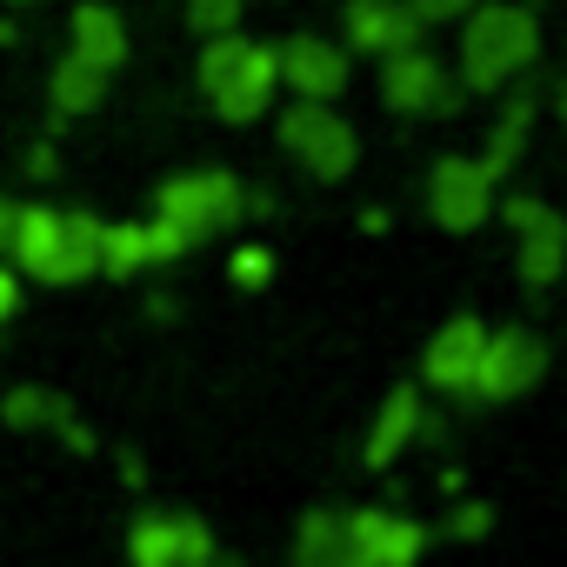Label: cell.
I'll list each match as a JSON object with an SVG mask.
<instances>
[{
  "label": "cell",
  "mask_w": 567,
  "mask_h": 567,
  "mask_svg": "<svg viewBox=\"0 0 567 567\" xmlns=\"http://www.w3.org/2000/svg\"><path fill=\"white\" fill-rule=\"evenodd\" d=\"M8 260L41 288H81L101 274V214H61V207H21Z\"/></svg>",
  "instance_id": "cell-1"
},
{
  "label": "cell",
  "mask_w": 567,
  "mask_h": 567,
  "mask_svg": "<svg viewBox=\"0 0 567 567\" xmlns=\"http://www.w3.org/2000/svg\"><path fill=\"white\" fill-rule=\"evenodd\" d=\"M461 87L467 94H494L507 81H520L540 61V21L520 0H481V8L461 14Z\"/></svg>",
  "instance_id": "cell-2"
},
{
  "label": "cell",
  "mask_w": 567,
  "mask_h": 567,
  "mask_svg": "<svg viewBox=\"0 0 567 567\" xmlns=\"http://www.w3.org/2000/svg\"><path fill=\"white\" fill-rule=\"evenodd\" d=\"M154 214H161V220H174V227L200 247V240H214V234L240 227V214H247V187H240L227 167H194V174L161 181Z\"/></svg>",
  "instance_id": "cell-3"
},
{
  "label": "cell",
  "mask_w": 567,
  "mask_h": 567,
  "mask_svg": "<svg viewBox=\"0 0 567 567\" xmlns=\"http://www.w3.org/2000/svg\"><path fill=\"white\" fill-rule=\"evenodd\" d=\"M547 341L534 328H487V348H481V368H474V394L467 408H507V401H527L540 381H547Z\"/></svg>",
  "instance_id": "cell-4"
},
{
  "label": "cell",
  "mask_w": 567,
  "mask_h": 567,
  "mask_svg": "<svg viewBox=\"0 0 567 567\" xmlns=\"http://www.w3.org/2000/svg\"><path fill=\"white\" fill-rule=\"evenodd\" d=\"M280 147H288L315 181H348L361 161V134L334 114V101H295L280 114Z\"/></svg>",
  "instance_id": "cell-5"
},
{
  "label": "cell",
  "mask_w": 567,
  "mask_h": 567,
  "mask_svg": "<svg viewBox=\"0 0 567 567\" xmlns=\"http://www.w3.org/2000/svg\"><path fill=\"white\" fill-rule=\"evenodd\" d=\"M501 220L514 227V274L520 288H554L567 274V220L540 200V194H507L501 200Z\"/></svg>",
  "instance_id": "cell-6"
},
{
  "label": "cell",
  "mask_w": 567,
  "mask_h": 567,
  "mask_svg": "<svg viewBox=\"0 0 567 567\" xmlns=\"http://www.w3.org/2000/svg\"><path fill=\"white\" fill-rule=\"evenodd\" d=\"M427 220L441 234H481L494 220V174L474 154H441L427 167Z\"/></svg>",
  "instance_id": "cell-7"
},
{
  "label": "cell",
  "mask_w": 567,
  "mask_h": 567,
  "mask_svg": "<svg viewBox=\"0 0 567 567\" xmlns=\"http://www.w3.org/2000/svg\"><path fill=\"white\" fill-rule=\"evenodd\" d=\"M127 560L134 567H200L214 560V527L187 507H147L127 527Z\"/></svg>",
  "instance_id": "cell-8"
},
{
  "label": "cell",
  "mask_w": 567,
  "mask_h": 567,
  "mask_svg": "<svg viewBox=\"0 0 567 567\" xmlns=\"http://www.w3.org/2000/svg\"><path fill=\"white\" fill-rule=\"evenodd\" d=\"M461 81H447V68L414 41L401 54H381V101L394 114H454L461 107Z\"/></svg>",
  "instance_id": "cell-9"
},
{
  "label": "cell",
  "mask_w": 567,
  "mask_h": 567,
  "mask_svg": "<svg viewBox=\"0 0 567 567\" xmlns=\"http://www.w3.org/2000/svg\"><path fill=\"white\" fill-rule=\"evenodd\" d=\"M481 348H487V321H481V315H447V321L427 334V354H421V381H427V394L467 401V394H474Z\"/></svg>",
  "instance_id": "cell-10"
},
{
  "label": "cell",
  "mask_w": 567,
  "mask_h": 567,
  "mask_svg": "<svg viewBox=\"0 0 567 567\" xmlns=\"http://www.w3.org/2000/svg\"><path fill=\"white\" fill-rule=\"evenodd\" d=\"M348 534H354V554L368 567H421L434 547L427 520H414L401 507H348Z\"/></svg>",
  "instance_id": "cell-11"
},
{
  "label": "cell",
  "mask_w": 567,
  "mask_h": 567,
  "mask_svg": "<svg viewBox=\"0 0 567 567\" xmlns=\"http://www.w3.org/2000/svg\"><path fill=\"white\" fill-rule=\"evenodd\" d=\"M280 87H295V101H341L348 94V48L328 34H288L274 48Z\"/></svg>",
  "instance_id": "cell-12"
},
{
  "label": "cell",
  "mask_w": 567,
  "mask_h": 567,
  "mask_svg": "<svg viewBox=\"0 0 567 567\" xmlns=\"http://www.w3.org/2000/svg\"><path fill=\"white\" fill-rule=\"evenodd\" d=\"M341 28H348V54H374V61H381V54L414 48L427 21L408 8V0H348Z\"/></svg>",
  "instance_id": "cell-13"
},
{
  "label": "cell",
  "mask_w": 567,
  "mask_h": 567,
  "mask_svg": "<svg viewBox=\"0 0 567 567\" xmlns=\"http://www.w3.org/2000/svg\"><path fill=\"white\" fill-rule=\"evenodd\" d=\"M274 94H280V68H274V48H260V41H247V54H240V68L207 94L214 101V114L227 121V127H247V121H260L267 107H274Z\"/></svg>",
  "instance_id": "cell-14"
},
{
  "label": "cell",
  "mask_w": 567,
  "mask_h": 567,
  "mask_svg": "<svg viewBox=\"0 0 567 567\" xmlns=\"http://www.w3.org/2000/svg\"><path fill=\"white\" fill-rule=\"evenodd\" d=\"M421 414H427L421 388H388V401L374 408V427H368V441H361L368 474H388L408 447H421Z\"/></svg>",
  "instance_id": "cell-15"
},
{
  "label": "cell",
  "mask_w": 567,
  "mask_h": 567,
  "mask_svg": "<svg viewBox=\"0 0 567 567\" xmlns=\"http://www.w3.org/2000/svg\"><path fill=\"white\" fill-rule=\"evenodd\" d=\"M295 567H368L348 534V507H308L295 520Z\"/></svg>",
  "instance_id": "cell-16"
},
{
  "label": "cell",
  "mask_w": 567,
  "mask_h": 567,
  "mask_svg": "<svg viewBox=\"0 0 567 567\" xmlns=\"http://www.w3.org/2000/svg\"><path fill=\"white\" fill-rule=\"evenodd\" d=\"M68 54H81L87 68L114 74V68L127 61V21L107 8V0H81L74 21H68Z\"/></svg>",
  "instance_id": "cell-17"
},
{
  "label": "cell",
  "mask_w": 567,
  "mask_h": 567,
  "mask_svg": "<svg viewBox=\"0 0 567 567\" xmlns=\"http://www.w3.org/2000/svg\"><path fill=\"white\" fill-rule=\"evenodd\" d=\"M527 134H534V94H514L507 107H501V121L487 127V147L474 154L494 181H507L514 167H520V154H527Z\"/></svg>",
  "instance_id": "cell-18"
},
{
  "label": "cell",
  "mask_w": 567,
  "mask_h": 567,
  "mask_svg": "<svg viewBox=\"0 0 567 567\" xmlns=\"http://www.w3.org/2000/svg\"><path fill=\"white\" fill-rule=\"evenodd\" d=\"M107 81L114 74H101V68H87L81 54H61V68H54V114L61 121H74V114H94L101 101H107Z\"/></svg>",
  "instance_id": "cell-19"
},
{
  "label": "cell",
  "mask_w": 567,
  "mask_h": 567,
  "mask_svg": "<svg viewBox=\"0 0 567 567\" xmlns=\"http://www.w3.org/2000/svg\"><path fill=\"white\" fill-rule=\"evenodd\" d=\"M141 267H154L147 220H101V274L107 280H134Z\"/></svg>",
  "instance_id": "cell-20"
},
{
  "label": "cell",
  "mask_w": 567,
  "mask_h": 567,
  "mask_svg": "<svg viewBox=\"0 0 567 567\" xmlns=\"http://www.w3.org/2000/svg\"><path fill=\"white\" fill-rule=\"evenodd\" d=\"M240 54H247V34L240 28H227V34H207V48H200V68H194V81H200V94H214L234 68H240Z\"/></svg>",
  "instance_id": "cell-21"
},
{
  "label": "cell",
  "mask_w": 567,
  "mask_h": 567,
  "mask_svg": "<svg viewBox=\"0 0 567 567\" xmlns=\"http://www.w3.org/2000/svg\"><path fill=\"white\" fill-rule=\"evenodd\" d=\"M0 421L21 427V434H34V427L54 421V394L48 388H8V394H0Z\"/></svg>",
  "instance_id": "cell-22"
},
{
  "label": "cell",
  "mask_w": 567,
  "mask_h": 567,
  "mask_svg": "<svg viewBox=\"0 0 567 567\" xmlns=\"http://www.w3.org/2000/svg\"><path fill=\"white\" fill-rule=\"evenodd\" d=\"M441 534H447V540H461V547H474V540H487V534H494V507H487V501L454 494V507H447Z\"/></svg>",
  "instance_id": "cell-23"
},
{
  "label": "cell",
  "mask_w": 567,
  "mask_h": 567,
  "mask_svg": "<svg viewBox=\"0 0 567 567\" xmlns=\"http://www.w3.org/2000/svg\"><path fill=\"white\" fill-rule=\"evenodd\" d=\"M227 280H234V288H247V295H260L267 280H274V254H267L260 240L234 247V260H227Z\"/></svg>",
  "instance_id": "cell-24"
},
{
  "label": "cell",
  "mask_w": 567,
  "mask_h": 567,
  "mask_svg": "<svg viewBox=\"0 0 567 567\" xmlns=\"http://www.w3.org/2000/svg\"><path fill=\"white\" fill-rule=\"evenodd\" d=\"M240 8L247 0H187V28L207 41V34H227V28H240Z\"/></svg>",
  "instance_id": "cell-25"
},
{
  "label": "cell",
  "mask_w": 567,
  "mask_h": 567,
  "mask_svg": "<svg viewBox=\"0 0 567 567\" xmlns=\"http://www.w3.org/2000/svg\"><path fill=\"white\" fill-rule=\"evenodd\" d=\"M21 315V267H0V328Z\"/></svg>",
  "instance_id": "cell-26"
},
{
  "label": "cell",
  "mask_w": 567,
  "mask_h": 567,
  "mask_svg": "<svg viewBox=\"0 0 567 567\" xmlns=\"http://www.w3.org/2000/svg\"><path fill=\"white\" fill-rule=\"evenodd\" d=\"M408 8H414L421 21H461V14L474 8V0H408Z\"/></svg>",
  "instance_id": "cell-27"
},
{
  "label": "cell",
  "mask_w": 567,
  "mask_h": 567,
  "mask_svg": "<svg viewBox=\"0 0 567 567\" xmlns=\"http://www.w3.org/2000/svg\"><path fill=\"white\" fill-rule=\"evenodd\" d=\"M14 214H21V200L0 194V254H8V240H14Z\"/></svg>",
  "instance_id": "cell-28"
},
{
  "label": "cell",
  "mask_w": 567,
  "mask_h": 567,
  "mask_svg": "<svg viewBox=\"0 0 567 567\" xmlns=\"http://www.w3.org/2000/svg\"><path fill=\"white\" fill-rule=\"evenodd\" d=\"M554 114H560V127H567V81L554 87Z\"/></svg>",
  "instance_id": "cell-29"
},
{
  "label": "cell",
  "mask_w": 567,
  "mask_h": 567,
  "mask_svg": "<svg viewBox=\"0 0 567 567\" xmlns=\"http://www.w3.org/2000/svg\"><path fill=\"white\" fill-rule=\"evenodd\" d=\"M200 567H220V560H200Z\"/></svg>",
  "instance_id": "cell-30"
},
{
  "label": "cell",
  "mask_w": 567,
  "mask_h": 567,
  "mask_svg": "<svg viewBox=\"0 0 567 567\" xmlns=\"http://www.w3.org/2000/svg\"><path fill=\"white\" fill-rule=\"evenodd\" d=\"M14 8H21V0H14Z\"/></svg>",
  "instance_id": "cell-31"
}]
</instances>
